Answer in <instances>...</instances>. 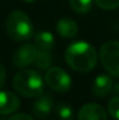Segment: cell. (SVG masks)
<instances>
[{"instance_id": "cell-4", "label": "cell", "mask_w": 119, "mask_h": 120, "mask_svg": "<svg viewBox=\"0 0 119 120\" xmlns=\"http://www.w3.org/2000/svg\"><path fill=\"white\" fill-rule=\"evenodd\" d=\"M99 58L106 71L119 77V41L105 42L100 48Z\"/></svg>"}, {"instance_id": "cell-16", "label": "cell", "mask_w": 119, "mask_h": 120, "mask_svg": "<svg viewBox=\"0 0 119 120\" xmlns=\"http://www.w3.org/2000/svg\"><path fill=\"white\" fill-rule=\"evenodd\" d=\"M107 110L110 116L116 120H119V97H113L109 104H107Z\"/></svg>"}, {"instance_id": "cell-9", "label": "cell", "mask_w": 119, "mask_h": 120, "mask_svg": "<svg viewBox=\"0 0 119 120\" xmlns=\"http://www.w3.org/2000/svg\"><path fill=\"white\" fill-rule=\"evenodd\" d=\"M20 107L19 97L11 91H0V114H11Z\"/></svg>"}, {"instance_id": "cell-12", "label": "cell", "mask_w": 119, "mask_h": 120, "mask_svg": "<svg viewBox=\"0 0 119 120\" xmlns=\"http://www.w3.org/2000/svg\"><path fill=\"white\" fill-rule=\"evenodd\" d=\"M34 43L38 50L50 51L55 44V39L50 32H39L35 34Z\"/></svg>"}, {"instance_id": "cell-17", "label": "cell", "mask_w": 119, "mask_h": 120, "mask_svg": "<svg viewBox=\"0 0 119 120\" xmlns=\"http://www.w3.org/2000/svg\"><path fill=\"white\" fill-rule=\"evenodd\" d=\"M95 2L103 9H115L119 7V0H95Z\"/></svg>"}, {"instance_id": "cell-13", "label": "cell", "mask_w": 119, "mask_h": 120, "mask_svg": "<svg viewBox=\"0 0 119 120\" xmlns=\"http://www.w3.org/2000/svg\"><path fill=\"white\" fill-rule=\"evenodd\" d=\"M53 62V55L50 54V51H44V50H39L36 60H35V65L39 70L47 71Z\"/></svg>"}, {"instance_id": "cell-10", "label": "cell", "mask_w": 119, "mask_h": 120, "mask_svg": "<svg viewBox=\"0 0 119 120\" xmlns=\"http://www.w3.org/2000/svg\"><path fill=\"white\" fill-rule=\"evenodd\" d=\"M112 86H113V83H112V78L110 76L99 75L93 80L91 90L96 97H105L111 92Z\"/></svg>"}, {"instance_id": "cell-15", "label": "cell", "mask_w": 119, "mask_h": 120, "mask_svg": "<svg viewBox=\"0 0 119 120\" xmlns=\"http://www.w3.org/2000/svg\"><path fill=\"white\" fill-rule=\"evenodd\" d=\"M56 116L62 120H71L74 118V110L68 104H58L56 106Z\"/></svg>"}, {"instance_id": "cell-21", "label": "cell", "mask_w": 119, "mask_h": 120, "mask_svg": "<svg viewBox=\"0 0 119 120\" xmlns=\"http://www.w3.org/2000/svg\"><path fill=\"white\" fill-rule=\"evenodd\" d=\"M22 1H26V2H33V1H35V0H22Z\"/></svg>"}, {"instance_id": "cell-2", "label": "cell", "mask_w": 119, "mask_h": 120, "mask_svg": "<svg viewBox=\"0 0 119 120\" xmlns=\"http://www.w3.org/2000/svg\"><path fill=\"white\" fill-rule=\"evenodd\" d=\"M13 87L21 96L28 98H36L43 93L44 83L38 71L25 69L19 71L13 78Z\"/></svg>"}, {"instance_id": "cell-1", "label": "cell", "mask_w": 119, "mask_h": 120, "mask_svg": "<svg viewBox=\"0 0 119 120\" xmlns=\"http://www.w3.org/2000/svg\"><path fill=\"white\" fill-rule=\"evenodd\" d=\"M65 61L73 70L78 72H89L97 65L98 52L90 43L77 41L67 48Z\"/></svg>"}, {"instance_id": "cell-11", "label": "cell", "mask_w": 119, "mask_h": 120, "mask_svg": "<svg viewBox=\"0 0 119 120\" xmlns=\"http://www.w3.org/2000/svg\"><path fill=\"white\" fill-rule=\"evenodd\" d=\"M56 30L60 34V36H62L63 39H71L77 35L78 27L75 20L69 18H63L58 20L56 25Z\"/></svg>"}, {"instance_id": "cell-19", "label": "cell", "mask_w": 119, "mask_h": 120, "mask_svg": "<svg viewBox=\"0 0 119 120\" xmlns=\"http://www.w3.org/2000/svg\"><path fill=\"white\" fill-rule=\"evenodd\" d=\"M5 80H6V71H5V68H4V65L0 63V89L4 86V84H5Z\"/></svg>"}, {"instance_id": "cell-5", "label": "cell", "mask_w": 119, "mask_h": 120, "mask_svg": "<svg viewBox=\"0 0 119 120\" xmlns=\"http://www.w3.org/2000/svg\"><path fill=\"white\" fill-rule=\"evenodd\" d=\"M44 82L51 90L56 92H68L73 86V79L70 75L58 67L49 68L46 71Z\"/></svg>"}, {"instance_id": "cell-14", "label": "cell", "mask_w": 119, "mask_h": 120, "mask_svg": "<svg viewBox=\"0 0 119 120\" xmlns=\"http://www.w3.org/2000/svg\"><path fill=\"white\" fill-rule=\"evenodd\" d=\"M70 7L79 14L88 13L92 7V0H70Z\"/></svg>"}, {"instance_id": "cell-6", "label": "cell", "mask_w": 119, "mask_h": 120, "mask_svg": "<svg viewBox=\"0 0 119 120\" xmlns=\"http://www.w3.org/2000/svg\"><path fill=\"white\" fill-rule=\"evenodd\" d=\"M38 48L35 44L32 43H25L22 44L13 55V64L16 68H26L35 63L36 56H38Z\"/></svg>"}, {"instance_id": "cell-7", "label": "cell", "mask_w": 119, "mask_h": 120, "mask_svg": "<svg viewBox=\"0 0 119 120\" xmlns=\"http://www.w3.org/2000/svg\"><path fill=\"white\" fill-rule=\"evenodd\" d=\"M54 101L50 94L42 93L36 97V100L33 103V114L38 119H46L53 111Z\"/></svg>"}, {"instance_id": "cell-3", "label": "cell", "mask_w": 119, "mask_h": 120, "mask_svg": "<svg viewBox=\"0 0 119 120\" xmlns=\"http://www.w3.org/2000/svg\"><path fill=\"white\" fill-rule=\"evenodd\" d=\"M7 35L14 41H26L33 38L34 27L29 16L22 11H13L6 19Z\"/></svg>"}, {"instance_id": "cell-20", "label": "cell", "mask_w": 119, "mask_h": 120, "mask_svg": "<svg viewBox=\"0 0 119 120\" xmlns=\"http://www.w3.org/2000/svg\"><path fill=\"white\" fill-rule=\"evenodd\" d=\"M115 91L119 94V82H117V83L115 84Z\"/></svg>"}, {"instance_id": "cell-18", "label": "cell", "mask_w": 119, "mask_h": 120, "mask_svg": "<svg viewBox=\"0 0 119 120\" xmlns=\"http://www.w3.org/2000/svg\"><path fill=\"white\" fill-rule=\"evenodd\" d=\"M8 120H34L29 114H26V113H18V114H14L12 116L11 118H8Z\"/></svg>"}, {"instance_id": "cell-8", "label": "cell", "mask_w": 119, "mask_h": 120, "mask_svg": "<svg viewBox=\"0 0 119 120\" xmlns=\"http://www.w3.org/2000/svg\"><path fill=\"white\" fill-rule=\"evenodd\" d=\"M78 120H107L106 111L98 104H85L78 111Z\"/></svg>"}]
</instances>
